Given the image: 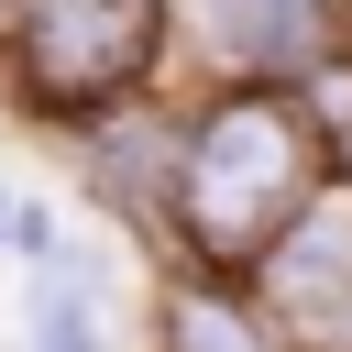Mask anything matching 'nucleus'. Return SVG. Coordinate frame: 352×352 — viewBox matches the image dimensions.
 Listing matches in <instances>:
<instances>
[{
  "instance_id": "f257e3e1",
  "label": "nucleus",
  "mask_w": 352,
  "mask_h": 352,
  "mask_svg": "<svg viewBox=\"0 0 352 352\" xmlns=\"http://www.w3.org/2000/svg\"><path fill=\"white\" fill-rule=\"evenodd\" d=\"M330 187V143L297 88H187V165H176V264L253 275L264 242Z\"/></svg>"
},
{
  "instance_id": "f03ea898",
  "label": "nucleus",
  "mask_w": 352,
  "mask_h": 352,
  "mask_svg": "<svg viewBox=\"0 0 352 352\" xmlns=\"http://www.w3.org/2000/svg\"><path fill=\"white\" fill-rule=\"evenodd\" d=\"M165 77H176V0H11L0 22V110L22 132H66Z\"/></svg>"
},
{
  "instance_id": "7ed1b4c3",
  "label": "nucleus",
  "mask_w": 352,
  "mask_h": 352,
  "mask_svg": "<svg viewBox=\"0 0 352 352\" xmlns=\"http://www.w3.org/2000/svg\"><path fill=\"white\" fill-rule=\"evenodd\" d=\"M44 143L66 154L77 198H88L110 231H132V253H154V264H165L176 165H187V88H176V77H165V88H132V99H110V110H88V121L44 132Z\"/></svg>"
},
{
  "instance_id": "20e7f679",
  "label": "nucleus",
  "mask_w": 352,
  "mask_h": 352,
  "mask_svg": "<svg viewBox=\"0 0 352 352\" xmlns=\"http://www.w3.org/2000/svg\"><path fill=\"white\" fill-rule=\"evenodd\" d=\"M352 44V0H176V88H297Z\"/></svg>"
},
{
  "instance_id": "39448f33",
  "label": "nucleus",
  "mask_w": 352,
  "mask_h": 352,
  "mask_svg": "<svg viewBox=\"0 0 352 352\" xmlns=\"http://www.w3.org/2000/svg\"><path fill=\"white\" fill-rule=\"evenodd\" d=\"M253 286H264V308H275L308 352H352V187H341V176L264 242Z\"/></svg>"
},
{
  "instance_id": "423d86ee",
  "label": "nucleus",
  "mask_w": 352,
  "mask_h": 352,
  "mask_svg": "<svg viewBox=\"0 0 352 352\" xmlns=\"http://www.w3.org/2000/svg\"><path fill=\"white\" fill-rule=\"evenodd\" d=\"M143 352H308L253 275H220V264H154L143 286Z\"/></svg>"
},
{
  "instance_id": "0eeeda50",
  "label": "nucleus",
  "mask_w": 352,
  "mask_h": 352,
  "mask_svg": "<svg viewBox=\"0 0 352 352\" xmlns=\"http://www.w3.org/2000/svg\"><path fill=\"white\" fill-rule=\"evenodd\" d=\"M22 352H121V253L66 231L22 275Z\"/></svg>"
},
{
  "instance_id": "6e6552de",
  "label": "nucleus",
  "mask_w": 352,
  "mask_h": 352,
  "mask_svg": "<svg viewBox=\"0 0 352 352\" xmlns=\"http://www.w3.org/2000/svg\"><path fill=\"white\" fill-rule=\"evenodd\" d=\"M55 242H66V209H55V198H33V187H22V198H11V264H44V253H55Z\"/></svg>"
},
{
  "instance_id": "1a4fd4ad",
  "label": "nucleus",
  "mask_w": 352,
  "mask_h": 352,
  "mask_svg": "<svg viewBox=\"0 0 352 352\" xmlns=\"http://www.w3.org/2000/svg\"><path fill=\"white\" fill-rule=\"evenodd\" d=\"M330 176H341V187H352V121H341V132H330Z\"/></svg>"
},
{
  "instance_id": "9d476101",
  "label": "nucleus",
  "mask_w": 352,
  "mask_h": 352,
  "mask_svg": "<svg viewBox=\"0 0 352 352\" xmlns=\"http://www.w3.org/2000/svg\"><path fill=\"white\" fill-rule=\"evenodd\" d=\"M11 198H22V187H11V176H0V253H11Z\"/></svg>"
},
{
  "instance_id": "9b49d317",
  "label": "nucleus",
  "mask_w": 352,
  "mask_h": 352,
  "mask_svg": "<svg viewBox=\"0 0 352 352\" xmlns=\"http://www.w3.org/2000/svg\"><path fill=\"white\" fill-rule=\"evenodd\" d=\"M0 22H11V0H0Z\"/></svg>"
}]
</instances>
